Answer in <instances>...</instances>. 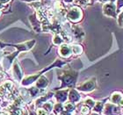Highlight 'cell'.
<instances>
[{"label":"cell","instance_id":"cell-1","mask_svg":"<svg viewBox=\"0 0 123 115\" xmlns=\"http://www.w3.org/2000/svg\"><path fill=\"white\" fill-rule=\"evenodd\" d=\"M81 16H82V12L80 11V9L77 8V7L72 8L68 13V18L71 20H73V21L78 20L81 18Z\"/></svg>","mask_w":123,"mask_h":115},{"label":"cell","instance_id":"cell-2","mask_svg":"<svg viewBox=\"0 0 123 115\" xmlns=\"http://www.w3.org/2000/svg\"><path fill=\"white\" fill-rule=\"evenodd\" d=\"M104 12L108 16H115V6L112 4H107L104 5Z\"/></svg>","mask_w":123,"mask_h":115},{"label":"cell","instance_id":"cell-3","mask_svg":"<svg viewBox=\"0 0 123 115\" xmlns=\"http://www.w3.org/2000/svg\"><path fill=\"white\" fill-rule=\"evenodd\" d=\"M60 52H61V55L66 57V56H68L70 54V48L67 45H63L60 48Z\"/></svg>","mask_w":123,"mask_h":115},{"label":"cell","instance_id":"cell-4","mask_svg":"<svg viewBox=\"0 0 123 115\" xmlns=\"http://www.w3.org/2000/svg\"><path fill=\"white\" fill-rule=\"evenodd\" d=\"M72 49H73V52L76 53V54H80L81 51H82V48L79 47V46H74L72 47Z\"/></svg>","mask_w":123,"mask_h":115},{"label":"cell","instance_id":"cell-5","mask_svg":"<svg viewBox=\"0 0 123 115\" xmlns=\"http://www.w3.org/2000/svg\"><path fill=\"white\" fill-rule=\"evenodd\" d=\"M54 42H55V44H60L61 42H62V39H61L60 37H59V36H56V37H55Z\"/></svg>","mask_w":123,"mask_h":115},{"label":"cell","instance_id":"cell-6","mask_svg":"<svg viewBox=\"0 0 123 115\" xmlns=\"http://www.w3.org/2000/svg\"><path fill=\"white\" fill-rule=\"evenodd\" d=\"M37 112H38L39 115H48L47 114V112L42 109H39L38 111H37Z\"/></svg>","mask_w":123,"mask_h":115},{"label":"cell","instance_id":"cell-7","mask_svg":"<svg viewBox=\"0 0 123 115\" xmlns=\"http://www.w3.org/2000/svg\"><path fill=\"white\" fill-rule=\"evenodd\" d=\"M88 112H89V109H88V107H83V108H82V113H83V114H87Z\"/></svg>","mask_w":123,"mask_h":115},{"label":"cell","instance_id":"cell-8","mask_svg":"<svg viewBox=\"0 0 123 115\" xmlns=\"http://www.w3.org/2000/svg\"><path fill=\"white\" fill-rule=\"evenodd\" d=\"M4 87H5V88H8V89H10V88L11 87V83L8 82V83H6V84H5V85H4Z\"/></svg>","mask_w":123,"mask_h":115},{"label":"cell","instance_id":"cell-9","mask_svg":"<svg viewBox=\"0 0 123 115\" xmlns=\"http://www.w3.org/2000/svg\"><path fill=\"white\" fill-rule=\"evenodd\" d=\"M67 108H68V110H71L72 108H73V106H72V105H70V104H66V105H65Z\"/></svg>","mask_w":123,"mask_h":115},{"label":"cell","instance_id":"cell-10","mask_svg":"<svg viewBox=\"0 0 123 115\" xmlns=\"http://www.w3.org/2000/svg\"><path fill=\"white\" fill-rule=\"evenodd\" d=\"M5 92V87H0V95H4Z\"/></svg>","mask_w":123,"mask_h":115},{"label":"cell","instance_id":"cell-11","mask_svg":"<svg viewBox=\"0 0 123 115\" xmlns=\"http://www.w3.org/2000/svg\"><path fill=\"white\" fill-rule=\"evenodd\" d=\"M3 74H0V81H1V79H2V78H3Z\"/></svg>","mask_w":123,"mask_h":115},{"label":"cell","instance_id":"cell-12","mask_svg":"<svg viewBox=\"0 0 123 115\" xmlns=\"http://www.w3.org/2000/svg\"><path fill=\"white\" fill-rule=\"evenodd\" d=\"M120 105H123V100H121V101H120Z\"/></svg>","mask_w":123,"mask_h":115},{"label":"cell","instance_id":"cell-13","mask_svg":"<svg viewBox=\"0 0 123 115\" xmlns=\"http://www.w3.org/2000/svg\"><path fill=\"white\" fill-rule=\"evenodd\" d=\"M0 115H6L5 113H3V112H2V113H0Z\"/></svg>","mask_w":123,"mask_h":115},{"label":"cell","instance_id":"cell-14","mask_svg":"<svg viewBox=\"0 0 123 115\" xmlns=\"http://www.w3.org/2000/svg\"><path fill=\"white\" fill-rule=\"evenodd\" d=\"M27 1H32V0H27Z\"/></svg>","mask_w":123,"mask_h":115}]
</instances>
